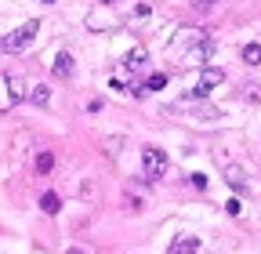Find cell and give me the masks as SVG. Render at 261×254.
Listing matches in <instances>:
<instances>
[{
  "instance_id": "9a60e30c",
  "label": "cell",
  "mask_w": 261,
  "mask_h": 254,
  "mask_svg": "<svg viewBox=\"0 0 261 254\" xmlns=\"http://www.w3.org/2000/svg\"><path fill=\"white\" fill-rule=\"evenodd\" d=\"M225 211H228V214H232V218H236V214L243 211V204H240V200H228V204H225Z\"/></svg>"
},
{
  "instance_id": "e0dca14e",
  "label": "cell",
  "mask_w": 261,
  "mask_h": 254,
  "mask_svg": "<svg viewBox=\"0 0 261 254\" xmlns=\"http://www.w3.org/2000/svg\"><path fill=\"white\" fill-rule=\"evenodd\" d=\"M218 0H196V8H214Z\"/></svg>"
},
{
  "instance_id": "ffe728a7",
  "label": "cell",
  "mask_w": 261,
  "mask_h": 254,
  "mask_svg": "<svg viewBox=\"0 0 261 254\" xmlns=\"http://www.w3.org/2000/svg\"><path fill=\"white\" fill-rule=\"evenodd\" d=\"M44 4H51V0H44Z\"/></svg>"
},
{
  "instance_id": "6da1fadb",
  "label": "cell",
  "mask_w": 261,
  "mask_h": 254,
  "mask_svg": "<svg viewBox=\"0 0 261 254\" xmlns=\"http://www.w3.org/2000/svg\"><path fill=\"white\" fill-rule=\"evenodd\" d=\"M171 51H181V55H189L192 62H203V58H211L214 44H211V37L200 33V29H181V33L171 40Z\"/></svg>"
},
{
  "instance_id": "ba28073f",
  "label": "cell",
  "mask_w": 261,
  "mask_h": 254,
  "mask_svg": "<svg viewBox=\"0 0 261 254\" xmlns=\"http://www.w3.org/2000/svg\"><path fill=\"white\" fill-rule=\"evenodd\" d=\"M225 178H228V185H232V189H240V193H247V189H250V182H247V174H243L240 167H232V164H228V167H225Z\"/></svg>"
},
{
  "instance_id": "30bf717a",
  "label": "cell",
  "mask_w": 261,
  "mask_h": 254,
  "mask_svg": "<svg viewBox=\"0 0 261 254\" xmlns=\"http://www.w3.org/2000/svg\"><path fill=\"white\" fill-rule=\"evenodd\" d=\"M51 167H55V153H37V174H51Z\"/></svg>"
},
{
  "instance_id": "5bb4252c",
  "label": "cell",
  "mask_w": 261,
  "mask_h": 254,
  "mask_svg": "<svg viewBox=\"0 0 261 254\" xmlns=\"http://www.w3.org/2000/svg\"><path fill=\"white\" fill-rule=\"evenodd\" d=\"M189 182H192L196 189H207V174H200V171H196V174H189Z\"/></svg>"
},
{
  "instance_id": "7c38bea8",
  "label": "cell",
  "mask_w": 261,
  "mask_h": 254,
  "mask_svg": "<svg viewBox=\"0 0 261 254\" xmlns=\"http://www.w3.org/2000/svg\"><path fill=\"white\" fill-rule=\"evenodd\" d=\"M40 207H44L47 214H58V211H62V200H58V193H44V196H40Z\"/></svg>"
},
{
  "instance_id": "52a82bcc",
  "label": "cell",
  "mask_w": 261,
  "mask_h": 254,
  "mask_svg": "<svg viewBox=\"0 0 261 254\" xmlns=\"http://www.w3.org/2000/svg\"><path fill=\"white\" fill-rule=\"evenodd\" d=\"M51 69H55V77H73V55L69 51H58Z\"/></svg>"
},
{
  "instance_id": "8fae6325",
  "label": "cell",
  "mask_w": 261,
  "mask_h": 254,
  "mask_svg": "<svg viewBox=\"0 0 261 254\" xmlns=\"http://www.w3.org/2000/svg\"><path fill=\"white\" fill-rule=\"evenodd\" d=\"M123 66H127V69H142V66H145V51H142V47H135V51H127V58H123Z\"/></svg>"
},
{
  "instance_id": "ac0fdd59",
  "label": "cell",
  "mask_w": 261,
  "mask_h": 254,
  "mask_svg": "<svg viewBox=\"0 0 261 254\" xmlns=\"http://www.w3.org/2000/svg\"><path fill=\"white\" fill-rule=\"evenodd\" d=\"M65 254H87L84 247H69V250H65Z\"/></svg>"
},
{
  "instance_id": "3957f363",
  "label": "cell",
  "mask_w": 261,
  "mask_h": 254,
  "mask_svg": "<svg viewBox=\"0 0 261 254\" xmlns=\"http://www.w3.org/2000/svg\"><path fill=\"white\" fill-rule=\"evenodd\" d=\"M142 167H145V178L149 182L163 178V174H167V153L156 149V145H145L142 149Z\"/></svg>"
},
{
  "instance_id": "d6986e66",
  "label": "cell",
  "mask_w": 261,
  "mask_h": 254,
  "mask_svg": "<svg viewBox=\"0 0 261 254\" xmlns=\"http://www.w3.org/2000/svg\"><path fill=\"white\" fill-rule=\"evenodd\" d=\"M102 4H113V0H102Z\"/></svg>"
},
{
  "instance_id": "7a4b0ae2",
  "label": "cell",
  "mask_w": 261,
  "mask_h": 254,
  "mask_svg": "<svg viewBox=\"0 0 261 254\" xmlns=\"http://www.w3.org/2000/svg\"><path fill=\"white\" fill-rule=\"evenodd\" d=\"M37 33H40V22H37V18L22 22V26L15 29V33L0 37V55H18V51H25L33 40H37Z\"/></svg>"
},
{
  "instance_id": "4fadbf2b",
  "label": "cell",
  "mask_w": 261,
  "mask_h": 254,
  "mask_svg": "<svg viewBox=\"0 0 261 254\" xmlns=\"http://www.w3.org/2000/svg\"><path fill=\"white\" fill-rule=\"evenodd\" d=\"M243 62L247 66H261V44H247L243 47Z\"/></svg>"
},
{
  "instance_id": "9c48e42d",
  "label": "cell",
  "mask_w": 261,
  "mask_h": 254,
  "mask_svg": "<svg viewBox=\"0 0 261 254\" xmlns=\"http://www.w3.org/2000/svg\"><path fill=\"white\" fill-rule=\"evenodd\" d=\"M29 102H33V106H47V102H51V87H47V84H37V87L29 91Z\"/></svg>"
},
{
  "instance_id": "2e32d148",
  "label": "cell",
  "mask_w": 261,
  "mask_h": 254,
  "mask_svg": "<svg viewBox=\"0 0 261 254\" xmlns=\"http://www.w3.org/2000/svg\"><path fill=\"white\" fill-rule=\"evenodd\" d=\"M247 98H250V102H261V87H257V84L247 87Z\"/></svg>"
},
{
  "instance_id": "277c9868",
  "label": "cell",
  "mask_w": 261,
  "mask_h": 254,
  "mask_svg": "<svg viewBox=\"0 0 261 254\" xmlns=\"http://www.w3.org/2000/svg\"><path fill=\"white\" fill-rule=\"evenodd\" d=\"M171 113H192L196 120H218L221 116L214 106H203V98H200V106H192V98H181L178 106H171Z\"/></svg>"
},
{
  "instance_id": "5b68a950",
  "label": "cell",
  "mask_w": 261,
  "mask_h": 254,
  "mask_svg": "<svg viewBox=\"0 0 261 254\" xmlns=\"http://www.w3.org/2000/svg\"><path fill=\"white\" fill-rule=\"evenodd\" d=\"M221 80H225V73H221V69H203V73H200V80H196V87L189 91V98H207V91H211V87H218Z\"/></svg>"
},
{
  "instance_id": "8992f818",
  "label": "cell",
  "mask_w": 261,
  "mask_h": 254,
  "mask_svg": "<svg viewBox=\"0 0 261 254\" xmlns=\"http://www.w3.org/2000/svg\"><path fill=\"white\" fill-rule=\"evenodd\" d=\"M200 250H203L200 236H178V240L171 243V250H167V254H200Z\"/></svg>"
}]
</instances>
